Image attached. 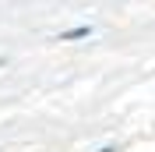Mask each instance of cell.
I'll return each instance as SVG.
<instances>
[{"mask_svg": "<svg viewBox=\"0 0 155 152\" xmlns=\"http://www.w3.org/2000/svg\"><path fill=\"white\" fill-rule=\"evenodd\" d=\"M81 36H88V29H71V32H64L60 39H81Z\"/></svg>", "mask_w": 155, "mask_h": 152, "instance_id": "1", "label": "cell"}]
</instances>
